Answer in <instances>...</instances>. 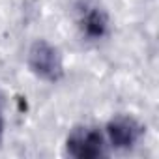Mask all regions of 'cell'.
<instances>
[{
    "label": "cell",
    "instance_id": "1",
    "mask_svg": "<svg viewBox=\"0 0 159 159\" xmlns=\"http://www.w3.org/2000/svg\"><path fill=\"white\" fill-rule=\"evenodd\" d=\"M26 64H28L30 71L45 83H58L64 77L62 54H60L58 47H54L47 39H36L30 45Z\"/></svg>",
    "mask_w": 159,
    "mask_h": 159
},
{
    "label": "cell",
    "instance_id": "3",
    "mask_svg": "<svg viewBox=\"0 0 159 159\" xmlns=\"http://www.w3.org/2000/svg\"><path fill=\"white\" fill-rule=\"evenodd\" d=\"M103 133H105L109 148H114V150H131V148H135L140 142V139L144 135V127L133 116L118 114L112 120H109V124L105 125Z\"/></svg>",
    "mask_w": 159,
    "mask_h": 159
},
{
    "label": "cell",
    "instance_id": "2",
    "mask_svg": "<svg viewBox=\"0 0 159 159\" xmlns=\"http://www.w3.org/2000/svg\"><path fill=\"white\" fill-rule=\"evenodd\" d=\"M66 153L75 159H98L109 155L105 133L94 125L73 127L66 139Z\"/></svg>",
    "mask_w": 159,
    "mask_h": 159
},
{
    "label": "cell",
    "instance_id": "5",
    "mask_svg": "<svg viewBox=\"0 0 159 159\" xmlns=\"http://www.w3.org/2000/svg\"><path fill=\"white\" fill-rule=\"evenodd\" d=\"M4 140V116H2V109H0V144Z\"/></svg>",
    "mask_w": 159,
    "mask_h": 159
},
{
    "label": "cell",
    "instance_id": "4",
    "mask_svg": "<svg viewBox=\"0 0 159 159\" xmlns=\"http://www.w3.org/2000/svg\"><path fill=\"white\" fill-rule=\"evenodd\" d=\"M77 26L81 30V36L86 38L88 41H101L109 34L111 21H109L107 11L99 4L84 2L81 8H79Z\"/></svg>",
    "mask_w": 159,
    "mask_h": 159
}]
</instances>
